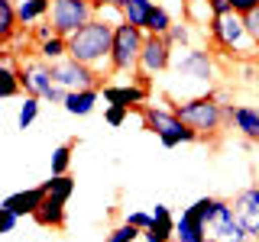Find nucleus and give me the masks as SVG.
Listing matches in <instances>:
<instances>
[{"label": "nucleus", "instance_id": "f257e3e1", "mask_svg": "<svg viewBox=\"0 0 259 242\" xmlns=\"http://www.w3.org/2000/svg\"><path fill=\"white\" fill-rule=\"evenodd\" d=\"M217 78H221V68H217L214 52H207L201 45L175 48L172 65H168L165 81H162V97L168 103H175V100H191V97L210 94L217 91Z\"/></svg>", "mask_w": 259, "mask_h": 242}, {"label": "nucleus", "instance_id": "f03ea898", "mask_svg": "<svg viewBox=\"0 0 259 242\" xmlns=\"http://www.w3.org/2000/svg\"><path fill=\"white\" fill-rule=\"evenodd\" d=\"M110 52H113V26L97 20V16L88 26H81L75 36H68V55L91 65L97 75H110Z\"/></svg>", "mask_w": 259, "mask_h": 242}, {"label": "nucleus", "instance_id": "7ed1b4c3", "mask_svg": "<svg viewBox=\"0 0 259 242\" xmlns=\"http://www.w3.org/2000/svg\"><path fill=\"white\" fill-rule=\"evenodd\" d=\"M207 39L221 55H230V58H237V62H253V58L259 62V45L253 42V36H249L243 13L230 10L227 16H214V20L207 23Z\"/></svg>", "mask_w": 259, "mask_h": 242}, {"label": "nucleus", "instance_id": "20e7f679", "mask_svg": "<svg viewBox=\"0 0 259 242\" xmlns=\"http://www.w3.org/2000/svg\"><path fill=\"white\" fill-rule=\"evenodd\" d=\"M168 107H172L175 116L185 119V123H188L201 139H214V136L227 126V110H224L227 103L217 97V91L191 97V100H175V103H168Z\"/></svg>", "mask_w": 259, "mask_h": 242}, {"label": "nucleus", "instance_id": "39448f33", "mask_svg": "<svg viewBox=\"0 0 259 242\" xmlns=\"http://www.w3.org/2000/svg\"><path fill=\"white\" fill-rule=\"evenodd\" d=\"M140 116H143V126L149 129V133H156L165 149H178V145H185V142H201V136L194 133L185 119H178L172 107L146 103V107L140 110Z\"/></svg>", "mask_w": 259, "mask_h": 242}, {"label": "nucleus", "instance_id": "423d86ee", "mask_svg": "<svg viewBox=\"0 0 259 242\" xmlns=\"http://www.w3.org/2000/svg\"><path fill=\"white\" fill-rule=\"evenodd\" d=\"M146 42V29L117 23L113 26V52H110V75H136L140 71V55Z\"/></svg>", "mask_w": 259, "mask_h": 242}, {"label": "nucleus", "instance_id": "0eeeda50", "mask_svg": "<svg viewBox=\"0 0 259 242\" xmlns=\"http://www.w3.org/2000/svg\"><path fill=\"white\" fill-rule=\"evenodd\" d=\"M94 20V4L91 0H52L49 23L55 26L59 36H75L81 26Z\"/></svg>", "mask_w": 259, "mask_h": 242}, {"label": "nucleus", "instance_id": "6e6552de", "mask_svg": "<svg viewBox=\"0 0 259 242\" xmlns=\"http://www.w3.org/2000/svg\"><path fill=\"white\" fill-rule=\"evenodd\" d=\"M52 78L55 84H62L65 91H81V87H101L104 84V75H97L91 65L78 62V58H62V62H52Z\"/></svg>", "mask_w": 259, "mask_h": 242}, {"label": "nucleus", "instance_id": "1a4fd4ad", "mask_svg": "<svg viewBox=\"0 0 259 242\" xmlns=\"http://www.w3.org/2000/svg\"><path fill=\"white\" fill-rule=\"evenodd\" d=\"M207 236H214L221 242H249V232L243 229L237 210H233V200L217 197V210L207 223Z\"/></svg>", "mask_w": 259, "mask_h": 242}, {"label": "nucleus", "instance_id": "9d476101", "mask_svg": "<svg viewBox=\"0 0 259 242\" xmlns=\"http://www.w3.org/2000/svg\"><path fill=\"white\" fill-rule=\"evenodd\" d=\"M175 45L168 42L165 36H156V32H146V42H143V55H140V71L149 78H162L172 65Z\"/></svg>", "mask_w": 259, "mask_h": 242}, {"label": "nucleus", "instance_id": "9b49d317", "mask_svg": "<svg viewBox=\"0 0 259 242\" xmlns=\"http://www.w3.org/2000/svg\"><path fill=\"white\" fill-rule=\"evenodd\" d=\"M20 81H23V94H32V97H49V91L55 87V78H52V65L36 58H23L20 62Z\"/></svg>", "mask_w": 259, "mask_h": 242}, {"label": "nucleus", "instance_id": "f8f14e48", "mask_svg": "<svg viewBox=\"0 0 259 242\" xmlns=\"http://www.w3.org/2000/svg\"><path fill=\"white\" fill-rule=\"evenodd\" d=\"M101 94H104V100L107 103H123V107L130 110H143L146 103L152 100V87H143V84H136L133 78L130 81H110V84H101Z\"/></svg>", "mask_w": 259, "mask_h": 242}, {"label": "nucleus", "instance_id": "ddd939ff", "mask_svg": "<svg viewBox=\"0 0 259 242\" xmlns=\"http://www.w3.org/2000/svg\"><path fill=\"white\" fill-rule=\"evenodd\" d=\"M227 129L240 133L243 139L259 142V103H227Z\"/></svg>", "mask_w": 259, "mask_h": 242}, {"label": "nucleus", "instance_id": "4468645a", "mask_svg": "<svg viewBox=\"0 0 259 242\" xmlns=\"http://www.w3.org/2000/svg\"><path fill=\"white\" fill-rule=\"evenodd\" d=\"M233 210H237L243 229L249 232V239H259V184H249L233 194Z\"/></svg>", "mask_w": 259, "mask_h": 242}, {"label": "nucleus", "instance_id": "2eb2a0df", "mask_svg": "<svg viewBox=\"0 0 259 242\" xmlns=\"http://www.w3.org/2000/svg\"><path fill=\"white\" fill-rule=\"evenodd\" d=\"M65 204H68V200L59 197V194H46V200L39 204L36 213H32V220L39 226H46V229H65V223H68Z\"/></svg>", "mask_w": 259, "mask_h": 242}, {"label": "nucleus", "instance_id": "dca6fc26", "mask_svg": "<svg viewBox=\"0 0 259 242\" xmlns=\"http://www.w3.org/2000/svg\"><path fill=\"white\" fill-rule=\"evenodd\" d=\"M46 184H39V188H26V191H16V194H10V197L4 200V210H13L16 216H32L39 210V204L46 200Z\"/></svg>", "mask_w": 259, "mask_h": 242}, {"label": "nucleus", "instance_id": "f3484780", "mask_svg": "<svg viewBox=\"0 0 259 242\" xmlns=\"http://www.w3.org/2000/svg\"><path fill=\"white\" fill-rule=\"evenodd\" d=\"M101 97H104L101 87H81V91H68L62 107H65V113H71V116H88Z\"/></svg>", "mask_w": 259, "mask_h": 242}, {"label": "nucleus", "instance_id": "a211bd4d", "mask_svg": "<svg viewBox=\"0 0 259 242\" xmlns=\"http://www.w3.org/2000/svg\"><path fill=\"white\" fill-rule=\"evenodd\" d=\"M16 13H20V26L26 29L39 20H49L52 13V0H16Z\"/></svg>", "mask_w": 259, "mask_h": 242}, {"label": "nucleus", "instance_id": "6ab92c4d", "mask_svg": "<svg viewBox=\"0 0 259 242\" xmlns=\"http://www.w3.org/2000/svg\"><path fill=\"white\" fill-rule=\"evenodd\" d=\"M152 7H156V0H120V10H123V20L130 26H140L146 29V23H149V13Z\"/></svg>", "mask_w": 259, "mask_h": 242}, {"label": "nucleus", "instance_id": "aec40b11", "mask_svg": "<svg viewBox=\"0 0 259 242\" xmlns=\"http://www.w3.org/2000/svg\"><path fill=\"white\" fill-rule=\"evenodd\" d=\"M20 13H16V0H0V42H13L20 32Z\"/></svg>", "mask_w": 259, "mask_h": 242}, {"label": "nucleus", "instance_id": "412c9836", "mask_svg": "<svg viewBox=\"0 0 259 242\" xmlns=\"http://www.w3.org/2000/svg\"><path fill=\"white\" fill-rule=\"evenodd\" d=\"M36 55L42 62H62V58H68V36H59V32H55L52 39H46V42H39L36 45Z\"/></svg>", "mask_w": 259, "mask_h": 242}, {"label": "nucleus", "instance_id": "4be33fe9", "mask_svg": "<svg viewBox=\"0 0 259 242\" xmlns=\"http://www.w3.org/2000/svg\"><path fill=\"white\" fill-rule=\"evenodd\" d=\"M175 26V13L168 10L165 4H156L149 13V23H146V32H156V36H165L168 29Z\"/></svg>", "mask_w": 259, "mask_h": 242}, {"label": "nucleus", "instance_id": "5701e85b", "mask_svg": "<svg viewBox=\"0 0 259 242\" xmlns=\"http://www.w3.org/2000/svg\"><path fill=\"white\" fill-rule=\"evenodd\" d=\"M75 149H78V139H68V142H62L59 149L52 152V174H68Z\"/></svg>", "mask_w": 259, "mask_h": 242}, {"label": "nucleus", "instance_id": "b1692460", "mask_svg": "<svg viewBox=\"0 0 259 242\" xmlns=\"http://www.w3.org/2000/svg\"><path fill=\"white\" fill-rule=\"evenodd\" d=\"M165 39H168L175 48L194 45V23H188V20H175V26L165 32Z\"/></svg>", "mask_w": 259, "mask_h": 242}, {"label": "nucleus", "instance_id": "393cba45", "mask_svg": "<svg viewBox=\"0 0 259 242\" xmlns=\"http://www.w3.org/2000/svg\"><path fill=\"white\" fill-rule=\"evenodd\" d=\"M39 103L42 97H32V94H23V103H20V116H16V126L20 129H29L39 116Z\"/></svg>", "mask_w": 259, "mask_h": 242}, {"label": "nucleus", "instance_id": "a878e982", "mask_svg": "<svg viewBox=\"0 0 259 242\" xmlns=\"http://www.w3.org/2000/svg\"><path fill=\"white\" fill-rule=\"evenodd\" d=\"M42 184H46L49 194H59V197H65V200L75 194V177H71V174H52V177H49V181H42Z\"/></svg>", "mask_w": 259, "mask_h": 242}, {"label": "nucleus", "instance_id": "bb28decb", "mask_svg": "<svg viewBox=\"0 0 259 242\" xmlns=\"http://www.w3.org/2000/svg\"><path fill=\"white\" fill-rule=\"evenodd\" d=\"M107 242H143V229H136V226H130L123 220L120 226H113L107 232Z\"/></svg>", "mask_w": 259, "mask_h": 242}, {"label": "nucleus", "instance_id": "cd10ccee", "mask_svg": "<svg viewBox=\"0 0 259 242\" xmlns=\"http://www.w3.org/2000/svg\"><path fill=\"white\" fill-rule=\"evenodd\" d=\"M130 113H133V110L123 107V103H107V110H104V123L117 129V126H123L126 119H130Z\"/></svg>", "mask_w": 259, "mask_h": 242}, {"label": "nucleus", "instance_id": "c85d7f7f", "mask_svg": "<svg viewBox=\"0 0 259 242\" xmlns=\"http://www.w3.org/2000/svg\"><path fill=\"white\" fill-rule=\"evenodd\" d=\"M123 220H126L130 226H136V229H149V226L156 223V216H152V213H146V210H130Z\"/></svg>", "mask_w": 259, "mask_h": 242}, {"label": "nucleus", "instance_id": "c756f323", "mask_svg": "<svg viewBox=\"0 0 259 242\" xmlns=\"http://www.w3.org/2000/svg\"><path fill=\"white\" fill-rule=\"evenodd\" d=\"M94 16L104 20V23H110V26L123 23V10H120V7H101V10H94Z\"/></svg>", "mask_w": 259, "mask_h": 242}, {"label": "nucleus", "instance_id": "7c9ffc66", "mask_svg": "<svg viewBox=\"0 0 259 242\" xmlns=\"http://www.w3.org/2000/svg\"><path fill=\"white\" fill-rule=\"evenodd\" d=\"M20 220H23V216H16L13 210H4V207H0V232H4V236H7V232H13Z\"/></svg>", "mask_w": 259, "mask_h": 242}, {"label": "nucleus", "instance_id": "2f4dec72", "mask_svg": "<svg viewBox=\"0 0 259 242\" xmlns=\"http://www.w3.org/2000/svg\"><path fill=\"white\" fill-rule=\"evenodd\" d=\"M52 36H55V26H52L49 20H39V23H36V29H32V39H36V45H39V42H46V39H52Z\"/></svg>", "mask_w": 259, "mask_h": 242}, {"label": "nucleus", "instance_id": "473e14b6", "mask_svg": "<svg viewBox=\"0 0 259 242\" xmlns=\"http://www.w3.org/2000/svg\"><path fill=\"white\" fill-rule=\"evenodd\" d=\"M152 216H156V223H165V226H172V229H175V220H178V216H172V210H168L165 204H156Z\"/></svg>", "mask_w": 259, "mask_h": 242}, {"label": "nucleus", "instance_id": "72a5a7b5", "mask_svg": "<svg viewBox=\"0 0 259 242\" xmlns=\"http://www.w3.org/2000/svg\"><path fill=\"white\" fill-rule=\"evenodd\" d=\"M243 20H246V29H249V36H253V42L259 45V7H256L253 13H246Z\"/></svg>", "mask_w": 259, "mask_h": 242}, {"label": "nucleus", "instance_id": "f704fd0d", "mask_svg": "<svg viewBox=\"0 0 259 242\" xmlns=\"http://www.w3.org/2000/svg\"><path fill=\"white\" fill-rule=\"evenodd\" d=\"M230 7H233V13H253L256 7H259V0H230Z\"/></svg>", "mask_w": 259, "mask_h": 242}, {"label": "nucleus", "instance_id": "c9c22d12", "mask_svg": "<svg viewBox=\"0 0 259 242\" xmlns=\"http://www.w3.org/2000/svg\"><path fill=\"white\" fill-rule=\"evenodd\" d=\"M207 4H210V13H214V16H227V13L233 10L230 0H207Z\"/></svg>", "mask_w": 259, "mask_h": 242}, {"label": "nucleus", "instance_id": "e433bc0d", "mask_svg": "<svg viewBox=\"0 0 259 242\" xmlns=\"http://www.w3.org/2000/svg\"><path fill=\"white\" fill-rule=\"evenodd\" d=\"M94 10H101V7H120V0H91Z\"/></svg>", "mask_w": 259, "mask_h": 242}, {"label": "nucleus", "instance_id": "4c0bfd02", "mask_svg": "<svg viewBox=\"0 0 259 242\" xmlns=\"http://www.w3.org/2000/svg\"><path fill=\"white\" fill-rule=\"evenodd\" d=\"M204 242H221V239H214V236H207V239H204Z\"/></svg>", "mask_w": 259, "mask_h": 242}, {"label": "nucleus", "instance_id": "58836bf2", "mask_svg": "<svg viewBox=\"0 0 259 242\" xmlns=\"http://www.w3.org/2000/svg\"><path fill=\"white\" fill-rule=\"evenodd\" d=\"M256 91H259V71H256Z\"/></svg>", "mask_w": 259, "mask_h": 242}, {"label": "nucleus", "instance_id": "ea45409f", "mask_svg": "<svg viewBox=\"0 0 259 242\" xmlns=\"http://www.w3.org/2000/svg\"><path fill=\"white\" fill-rule=\"evenodd\" d=\"M249 242H259V239H249Z\"/></svg>", "mask_w": 259, "mask_h": 242}]
</instances>
